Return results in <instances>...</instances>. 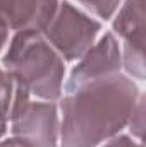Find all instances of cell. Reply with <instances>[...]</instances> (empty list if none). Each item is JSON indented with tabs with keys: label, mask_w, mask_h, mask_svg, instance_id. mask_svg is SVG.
Returning <instances> with one entry per match:
<instances>
[{
	"label": "cell",
	"mask_w": 146,
	"mask_h": 147,
	"mask_svg": "<svg viewBox=\"0 0 146 147\" xmlns=\"http://www.w3.org/2000/svg\"><path fill=\"white\" fill-rule=\"evenodd\" d=\"M9 113L10 108L0 103V139L9 135Z\"/></svg>",
	"instance_id": "obj_13"
},
{
	"label": "cell",
	"mask_w": 146,
	"mask_h": 147,
	"mask_svg": "<svg viewBox=\"0 0 146 147\" xmlns=\"http://www.w3.org/2000/svg\"><path fill=\"white\" fill-rule=\"evenodd\" d=\"M143 87L124 74L64 91L59 99L60 147H100L126 132Z\"/></svg>",
	"instance_id": "obj_1"
},
{
	"label": "cell",
	"mask_w": 146,
	"mask_h": 147,
	"mask_svg": "<svg viewBox=\"0 0 146 147\" xmlns=\"http://www.w3.org/2000/svg\"><path fill=\"white\" fill-rule=\"evenodd\" d=\"M0 65L16 86L36 99L59 101L64 94L69 65L40 31L12 33Z\"/></svg>",
	"instance_id": "obj_2"
},
{
	"label": "cell",
	"mask_w": 146,
	"mask_h": 147,
	"mask_svg": "<svg viewBox=\"0 0 146 147\" xmlns=\"http://www.w3.org/2000/svg\"><path fill=\"white\" fill-rule=\"evenodd\" d=\"M145 127H146V96L145 91H143L139 94L132 111H131V115H129L126 132L131 137H134L136 140L145 142Z\"/></svg>",
	"instance_id": "obj_9"
},
{
	"label": "cell",
	"mask_w": 146,
	"mask_h": 147,
	"mask_svg": "<svg viewBox=\"0 0 146 147\" xmlns=\"http://www.w3.org/2000/svg\"><path fill=\"white\" fill-rule=\"evenodd\" d=\"M107 24V29L120 45L145 46L146 0H122Z\"/></svg>",
	"instance_id": "obj_7"
},
{
	"label": "cell",
	"mask_w": 146,
	"mask_h": 147,
	"mask_svg": "<svg viewBox=\"0 0 146 147\" xmlns=\"http://www.w3.org/2000/svg\"><path fill=\"white\" fill-rule=\"evenodd\" d=\"M0 147H33L29 146L28 142L21 140L19 137H14V135H5L3 139H0Z\"/></svg>",
	"instance_id": "obj_14"
},
{
	"label": "cell",
	"mask_w": 146,
	"mask_h": 147,
	"mask_svg": "<svg viewBox=\"0 0 146 147\" xmlns=\"http://www.w3.org/2000/svg\"><path fill=\"white\" fill-rule=\"evenodd\" d=\"M9 134L33 147H60L59 101L36 99L16 86L9 113Z\"/></svg>",
	"instance_id": "obj_3"
},
{
	"label": "cell",
	"mask_w": 146,
	"mask_h": 147,
	"mask_svg": "<svg viewBox=\"0 0 146 147\" xmlns=\"http://www.w3.org/2000/svg\"><path fill=\"white\" fill-rule=\"evenodd\" d=\"M105 28V22L98 21L79 5L71 0H62L41 34L67 65H71L100 38Z\"/></svg>",
	"instance_id": "obj_4"
},
{
	"label": "cell",
	"mask_w": 146,
	"mask_h": 147,
	"mask_svg": "<svg viewBox=\"0 0 146 147\" xmlns=\"http://www.w3.org/2000/svg\"><path fill=\"white\" fill-rule=\"evenodd\" d=\"M120 63L122 74L136 82H145L146 79V62L145 46L138 45H120Z\"/></svg>",
	"instance_id": "obj_8"
},
{
	"label": "cell",
	"mask_w": 146,
	"mask_h": 147,
	"mask_svg": "<svg viewBox=\"0 0 146 147\" xmlns=\"http://www.w3.org/2000/svg\"><path fill=\"white\" fill-rule=\"evenodd\" d=\"M100 147H145V142H139L134 137H131L127 132H122V134L108 139L107 142H103Z\"/></svg>",
	"instance_id": "obj_12"
},
{
	"label": "cell",
	"mask_w": 146,
	"mask_h": 147,
	"mask_svg": "<svg viewBox=\"0 0 146 147\" xmlns=\"http://www.w3.org/2000/svg\"><path fill=\"white\" fill-rule=\"evenodd\" d=\"M10 31H9V28L3 24V21L0 19V55H2V51L5 50V46H7V43H9V38H10Z\"/></svg>",
	"instance_id": "obj_15"
},
{
	"label": "cell",
	"mask_w": 146,
	"mask_h": 147,
	"mask_svg": "<svg viewBox=\"0 0 146 147\" xmlns=\"http://www.w3.org/2000/svg\"><path fill=\"white\" fill-rule=\"evenodd\" d=\"M62 0H0V19L10 33L43 31Z\"/></svg>",
	"instance_id": "obj_6"
},
{
	"label": "cell",
	"mask_w": 146,
	"mask_h": 147,
	"mask_svg": "<svg viewBox=\"0 0 146 147\" xmlns=\"http://www.w3.org/2000/svg\"><path fill=\"white\" fill-rule=\"evenodd\" d=\"M71 2L84 9L86 12H89L98 21L107 24L115 14V10L119 9L122 0H71Z\"/></svg>",
	"instance_id": "obj_10"
},
{
	"label": "cell",
	"mask_w": 146,
	"mask_h": 147,
	"mask_svg": "<svg viewBox=\"0 0 146 147\" xmlns=\"http://www.w3.org/2000/svg\"><path fill=\"white\" fill-rule=\"evenodd\" d=\"M14 80L10 79V75L3 70V67L0 65V103L9 106L12 105L14 99Z\"/></svg>",
	"instance_id": "obj_11"
},
{
	"label": "cell",
	"mask_w": 146,
	"mask_h": 147,
	"mask_svg": "<svg viewBox=\"0 0 146 147\" xmlns=\"http://www.w3.org/2000/svg\"><path fill=\"white\" fill-rule=\"evenodd\" d=\"M115 74H122L120 43L105 28L100 38L67 69L64 91L100 79H107Z\"/></svg>",
	"instance_id": "obj_5"
}]
</instances>
